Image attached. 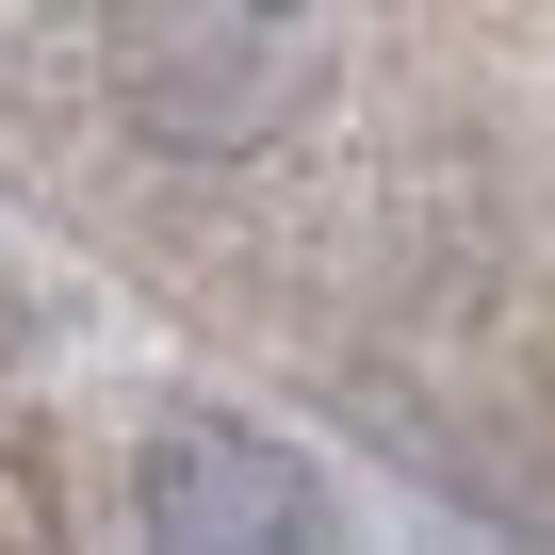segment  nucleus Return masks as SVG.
<instances>
[{"instance_id": "obj_1", "label": "nucleus", "mask_w": 555, "mask_h": 555, "mask_svg": "<svg viewBox=\"0 0 555 555\" xmlns=\"http://www.w3.org/2000/svg\"><path fill=\"white\" fill-rule=\"evenodd\" d=\"M327 66H344V17H327V0H99V82L180 164L295 147L311 99H327Z\"/></svg>"}, {"instance_id": "obj_2", "label": "nucleus", "mask_w": 555, "mask_h": 555, "mask_svg": "<svg viewBox=\"0 0 555 555\" xmlns=\"http://www.w3.org/2000/svg\"><path fill=\"white\" fill-rule=\"evenodd\" d=\"M131 522L164 555H295V539H327V490L295 474V441H261L229 409H180L131 457Z\"/></svg>"}]
</instances>
